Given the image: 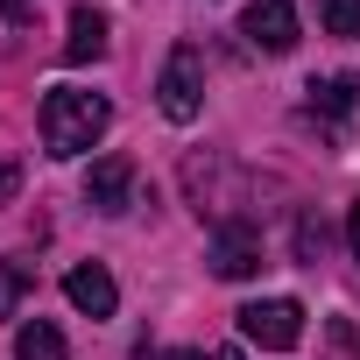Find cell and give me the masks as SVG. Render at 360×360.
<instances>
[{"label": "cell", "instance_id": "cell-12", "mask_svg": "<svg viewBox=\"0 0 360 360\" xmlns=\"http://www.w3.org/2000/svg\"><path fill=\"white\" fill-rule=\"evenodd\" d=\"M318 22H325V36H360V0H318Z\"/></svg>", "mask_w": 360, "mask_h": 360}, {"label": "cell", "instance_id": "cell-9", "mask_svg": "<svg viewBox=\"0 0 360 360\" xmlns=\"http://www.w3.org/2000/svg\"><path fill=\"white\" fill-rule=\"evenodd\" d=\"M15 360H64V332H57L50 318H29V325L15 332Z\"/></svg>", "mask_w": 360, "mask_h": 360}, {"label": "cell", "instance_id": "cell-16", "mask_svg": "<svg viewBox=\"0 0 360 360\" xmlns=\"http://www.w3.org/2000/svg\"><path fill=\"white\" fill-rule=\"evenodd\" d=\"M141 360H198V353H141Z\"/></svg>", "mask_w": 360, "mask_h": 360}, {"label": "cell", "instance_id": "cell-5", "mask_svg": "<svg viewBox=\"0 0 360 360\" xmlns=\"http://www.w3.org/2000/svg\"><path fill=\"white\" fill-rule=\"evenodd\" d=\"M262 269V233L248 226V219H226L219 233H212V276H226V283H248Z\"/></svg>", "mask_w": 360, "mask_h": 360}, {"label": "cell", "instance_id": "cell-10", "mask_svg": "<svg viewBox=\"0 0 360 360\" xmlns=\"http://www.w3.org/2000/svg\"><path fill=\"white\" fill-rule=\"evenodd\" d=\"M304 92H311V113H332V120H339V113H353V99H360V85H353L346 71H339V78H311Z\"/></svg>", "mask_w": 360, "mask_h": 360}, {"label": "cell", "instance_id": "cell-14", "mask_svg": "<svg viewBox=\"0 0 360 360\" xmlns=\"http://www.w3.org/2000/svg\"><path fill=\"white\" fill-rule=\"evenodd\" d=\"M15 191H22V162H0V205H8Z\"/></svg>", "mask_w": 360, "mask_h": 360}, {"label": "cell", "instance_id": "cell-1", "mask_svg": "<svg viewBox=\"0 0 360 360\" xmlns=\"http://www.w3.org/2000/svg\"><path fill=\"white\" fill-rule=\"evenodd\" d=\"M113 127V106L99 99V92H78V85H57L50 99H43V148L50 155H85L99 134Z\"/></svg>", "mask_w": 360, "mask_h": 360}, {"label": "cell", "instance_id": "cell-6", "mask_svg": "<svg viewBox=\"0 0 360 360\" xmlns=\"http://www.w3.org/2000/svg\"><path fill=\"white\" fill-rule=\"evenodd\" d=\"M85 205H92V212H127V205H134V162H127V155H99V162H92Z\"/></svg>", "mask_w": 360, "mask_h": 360}, {"label": "cell", "instance_id": "cell-17", "mask_svg": "<svg viewBox=\"0 0 360 360\" xmlns=\"http://www.w3.org/2000/svg\"><path fill=\"white\" fill-rule=\"evenodd\" d=\"M212 360H248V353H240V346H219V353H212Z\"/></svg>", "mask_w": 360, "mask_h": 360}, {"label": "cell", "instance_id": "cell-8", "mask_svg": "<svg viewBox=\"0 0 360 360\" xmlns=\"http://www.w3.org/2000/svg\"><path fill=\"white\" fill-rule=\"evenodd\" d=\"M106 57V15L99 8H78L71 15V36H64V64H92Z\"/></svg>", "mask_w": 360, "mask_h": 360}, {"label": "cell", "instance_id": "cell-4", "mask_svg": "<svg viewBox=\"0 0 360 360\" xmlns=\"http://www.w3.org/2000/svg\"><path fill=\"white\" fill-rule=\"evenodd\" d=\"M240 36H248L262 57H290V50H297V8H290V0H248Z\"/></svg>", "mask_w": 360, "mask_h": 360}, {"label": "cell", "instance_id": "cell-3", "mask_svg": "<svg viewBox=\"0 0 360 360\" xmlns=\"http://www.w3.org/2000/svg\"><path fill=\"white\" fill-rule=\"evenodd\" d=\"M240 332L269 353H290L304 339V304L297 297H262V304H240Z\"/></svg>", "mask_w": 360, "mask_h": 360}, {"label": "cell", "instance_id": "cell-2", "mask_svg": "<svg viewBox=\"0 0 360 360\" xmlns=\"http://www.w3.org/2000/svg\"><path fill=\"white\" fill-rule=\"evenodd\" d=\"M155 106H162V120H176V127H191V120L205 113V57H198L191 43L169 50V64H162V78H155Z\"/></svg>", "mask_w": 360, "mask_h": 360}, {"label": "cell", "instance_id": "cell-11", "mask_svg": "<svg viewBox=\"0 0 360 360\" xmlns=\"http://www.w3.org/2000/svg\"><path fill=\"white\" fill-rule=\"evenodd\" d=\"M29 262H0V318H15L22 311V297H29Z\"/></svg>", "mask_w": 360, "mask_h": 360}, {"label": "cell", "instance_id": "cell-13", "mask_svg": "<svg viewBox=\"0 0 360 360\" xmlns=\"http://www.w3.org/2000/svg\"><path fill=\"white\" fill-rule=\"evenodd\" d=\"M29 15H36V0H0V22H8V29H22Z\"/></svg>", "mask_w": 360, "mask_h": 360}, {"label": "cell", "instance_id": "cell-7", "mask_svg": "<svg viewBox=\"0 0 360 360\" xmlns=\"http://www.w3.org/2000/svg\"><path fill=\"white\" fill-rule=\"evenodd\" d=\"M64 297H71V311H85V318H113V311H120V290H113V276H106L99 262H78V269L64 276Z\"/></svg>", "mask_w": 360, "mask_h": 360}, {"label": "cell", "instance_id": "cell-15", "mask_svg": "<svg viewBox=\"0 0 360 360\" xmlns=\"http://www.w3.org/2000/svg\"><path fill=\"white\" fill-rule=\"evenodd\" d=\"M346 233H353V262H360V198H353V219H346Z\"/></svg>", "mask_w": 360, "mask_h": 360}]
</instances>
